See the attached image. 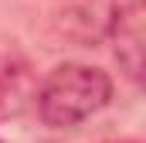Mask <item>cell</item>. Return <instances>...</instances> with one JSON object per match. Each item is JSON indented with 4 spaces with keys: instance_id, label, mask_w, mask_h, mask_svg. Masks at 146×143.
Wrapping results in <instances>:
<instances>
[{
    "instance_id": "obj_3",
    "label": "cell",
    "mask_w": 146,
    "mask_h": 143,
    "mask_svg": "<svg viewBox=\"0 0 146 143\" xmlns=\"http://www.w3.org/2000/svg\"><path fill=\"white\" fill-rule=\"evenodd\" d=\"M112 14H115V0H68L54 14V27L78 48H92L106 37Z\"/></svg>"
},
{
    "instance_id": "obj_6",
    "label": "cell",
    "mask_w": 146,
    "mask_h": 143,
    "mask_svg": "<svg viewBox=\"0 0 146 143\" xmlns=\"http://www.w3.org/2000/svg\"><path fill=\"white\" fill-rule=\"evenodd\" d=\"M0 143H3V140H0Z\"/></svg>"
},
{
    "instance_id": "obj_4",
    "label": "cell",
    "mask_w": 146,
    "mask_h": 143,
    "mask_svg": "<svg viewBox=\"0 0 146 143\" xmlns=\"http://www.w3.org/2000/svg\"><path fill=\"white\" fill-rule=\"evenodd\" d=\"M37 75L27 58L7 55L0 61V123H10L34 106Z\"/></svg>"
},
{
    "instance_id": "obj_1",
    "label": "cell",
    "mask_w": 146,
    "mask_h": 143,
    "mask_svg": "<svg viewBox=\"0 0 146 143\" xmlns=\"http://www.w3.org/2000/svg\"><path fill=\"white\" fill-rule=\"evenodd\" d=\"M112 102V78L109 72L82 61L54 65L34 92V109L44 126L51 130H72L85 119L99 116Z\"/></svg>"
},
{
    "instance_id": "obj_5",
    "label": "cell",
    "mask_w": 146,
    "mask_h": 143,
    "mask_svg": "<svg viewBox=\"0 0 146 143\" xmlns=\"http://www.w3.org/2000/svg\"><path fill=\"white\" fill-rule=\"evenodd\" d=\"M112 143H136V140H112Z\"/></svg>"
},
{
    "instance_id": "obj_2",
    "label": "cell",
    "mask_w": 146,
    "mask_h": 143,
    "mask_svg": "<svg viewBox=\"0 0 146 143\" xmlns=\"http://www.w3.org/2000/svg\"><path fill=\"white\" fill-rule=\"evenodd\" d=\"M106 41L112 44V55L119 61V72L139 85L143 82V48H146V10L143 0H126L115 3L112 24L106 31Z\"/></svg>"
}]
</instances>
